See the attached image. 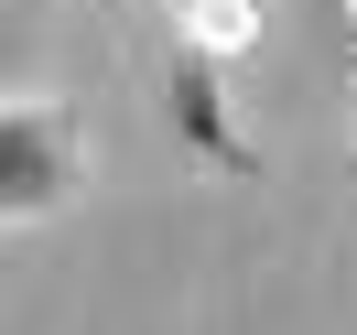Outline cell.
I'll return each instance as SVG.
<instances>
[{
    "mask_svg": "<svg viewBox=\"0 0 357 335\" xmlns=\"http://www.w3.org/2000/svg\"><path fill=\"white\" fill-rule=\"evenodd\" d=\"M76 173H87L76 119H66V109H22V98H0V227H11V217H44V205H66Z\"/></svg>",
    "mask_w": 357,
    "mask_h": 335,
    "instance_id": "1",
    "label": "cell"
},
{
    "mask_svg": "<svg viewBox=\"0 0 357 335\" xmlns=\"http://www.w3.org/2000/svg\"><path fill=\"white\" fill-rule=\"evenodd\" d=\"M174 119H184V141H195L206 162H249L238 130H227V98H217V65H206V54H184V76H174Z\"/></svg>",
    "mask_w": 357,
    "mask_h": 335,
    "instance_id": "2",
    "label": "cell"
},
{
    "mask_svg": "<svg viewBox=\"0 0 357 335\" xmlns=\"http://www.w3.org/2000/svg\"><path fill=\"white\" fill-rule=\"evenodd\" d=\"M347 130H357V87H347Z\"/></svg>",
    "mask_w": 357,
    "mask_h": 335,
    "instance_id": "3",
    "label": "cell"
}]
</instances>
